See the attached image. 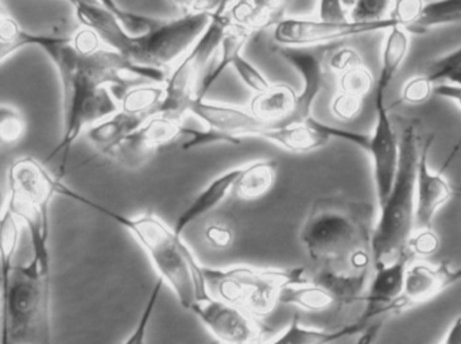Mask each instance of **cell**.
Segmentation results:
<instances>
[{
    "mask_svg": "<svg viewBox=\"0 0 461 344\" xmlns=\"http://www.w3.org/2000/svg\"><path fill=\"white\" fill-rule=\"evenodd\" d=\"M59 73L62 92V134L49 159L70 149L83 132L119 111V100L111 88L126 86L129 76L161 83L154 73L135 67L103 43L99 35L81 26L70 37L51 35L41 46Z\"/></svg>",
    "mask_w": 461,
    "mask_h": 344,
    "instance_id": "obj_1",
    "label": "cell"
},
{
    "mask_svg": "<svg viewBox=\"0 0 461 344\" xmlns=\"http://www.w3.org/2000/svg\"><path fill=\"white\" fill-rule=\"evenodd\" d=\"M373 207L341 197L317 199L301 226V245L316 265L312 281L339 305L365 296L373 273Z\"/></svg>",
    "mask_w": 461,
    "mask_h": 344,
    "instance_id": "obj_2",
    "label": "cell"
},
{
    "mask_svg": "<svg viewBox=\"0 0 461 344\" xmlns=\"http://www.w3.org/2000/svg\"><path fill=\"white\" fill-rule=\"evenodd\" d=\"M76 18L81 26L94 30L107 48L116 51L135 67L154 73L162 83L176 62L191 49L210 23L207 11L183 14L175 19H161L143 34L132 35L99 2L76 5Z\"/></svg>",
    "mask_w": 461,
    "mask_h": 344,
    "instance_id": "obj_3",
    "label": "cell"
},
{
    "mask_svg": "<svg viewBox=\"0 0 461 344\" xmlns=\"http://www.w3.org/2000/svg\"><path fill=\"white\" fill-rule=\"evenodd\" d=\"M83 204L103 213L130 232L148 254L159 278L172 289L181 307L191 311L196 303L210 297L205 289L202 265L173 227L167 226L156 213H145L132 218L108 210L86 197Z\"/></svg>",
    "mask_w": 461,
    "mask_h": 344,
    "instance_id": "obj_4",
    "label": "cell"
},
{
    "mask_svg": "<svg viewBox=\"0 0 461 344\" xmlns=\"http://www.w3.org/2000/svg\"><path fill=\"white\" fill-rule=\"evenodd\" d=\"M400 145L397 177L386 202L378 207V219L374 224L373 269L405 257L411 258L408 245L416 229V175L421 150L416 124H402Z\"/></svg>",
    "mask_w": 461,
    "mask_h": 344,
    "instance_id": "obj_5",
    "label": "cell"
},
{
    "mask_svg": "<svg viewBox=\"0 0 461 344\" xmlns=\"http://www.w3.org/2000/svg\"><path fill=\"white\" fill-rule=\"evenodd\" d=\"M0 344H54L51 267L32 258L16 265L2 302Z\"/></svg>",
    "mask_w": 461,
    "mask_h": 344,
    "instance_id": "obj_6",
    "label": "cell"
},
{
    "mask_svg": "<svg viewBox=\"0 0 461 344\" xmlns=\"http://www.w3.org/2000/svg\"><path fill=\"white\" fill-rule=\"evenodd\" d=\"M203 277L211 299L233 305L258 319L265 318L276 310L285 286L306 280L303 267L210 269L203 267Z\"/></svg>",
    "mask_w": 461,
    "mask_h": 344,
    "instance_id": "obj_7",
    "label": "cell"
},
{
    "mask_svg": "<svg viewBox=\"0 0 461 344\" xmlns=\"http://www.w3.org/2000/svg\"><path fill=\"white\" fill-rule=\"evenodd\" d=\"M230 24L229 13L223 15L212 14L203 34L167 73L164 84V99L156 113L183 122L196 99L199 77L210 65L211 59H215Z\"/></svg>",
    "mask_w": 461,
    "mask_h": 344,
    "instance_id": "obj_8",
    "label": "cell"
},
{
    "mask_svg": "<svg viewBox=\"0 0 461 344\" xmlns=\"http://www.w3.org/2000/svg\"><path fill=\"white\" fill-rule=\"evenodd\" d=\"M397 26L390 18L375 22H330L322 19L282 18L274 24L273 37L276 46H316L330 45L336 41L370 34V32H387Z\"/></svg>",
    "mask_w": 461,
    "mask_h": 344,
    "instance_id": "obj_9",
    "label": "cell"
},
{
    "mask_svg": "<svg viewBox=\"0 0 461 344\" xmlns=\"http://www.w3.org/2000/svg\"><path fill=\"white\" fill-rule=\"evenodd\" d=\"M332 49V43L316 46H276V53L301 77L297 104L287 122H305L312 118L314 102L327 84L330 72L328 56Z\"/></svg>",
    "mask_w": 461,
    "mask_h": 344,
    "instance_id": "obj_10",
    "label": "cell"
},
{
    "mask_svg": "<svg viewBox=\"0 0 461 344\" xmlns=\"http://www.w3.org/2000/svg\"><path fill=\"white\" fill-rule=\"evenodd\" d=\"M374 104L376 113L375 126L373 132L368 134L365 151H367L373 164L376 203L381 207L386 202L397 177L401 145L386 100H374Z\"/></svg>",
    "mask_w": 461,
    "mask_h": 344,
    "instance_id": "obj_11",
    "label": "cell"
},
{
    "mask_svg": "<svg viewBox=\"0 0 461 344\" xmlns=\"http://www.w3.org/2000/svg\"><path fill=\"white\" fill-rule=\"evenodd\" d=\"M7 197L38 207L51 208L57 196L73 199L76 192L65 186L42 162L34 157H21L13 161L7 172Z\"/></svg>",
    "mask_w": 461,
    "mask_h": 344,
    "instance_id": "obj_12",
    "label": "cell"
},
{
    "mask_svg": "<svg viewBox=\"0 0 461 344\" xmlns=\"http://www.w3.org/2000/svg\"><path fill=\"white\" fill-rule=\"evenodd\" d=\"M191 312L218 344H259L267 331L259 319L211 297L196 303Z\"/></svg>",
    "mask_w": 461,
    "mask_h": 344,
    "instance_id": "obj_13",
    "label": "cell"
},
{
    "mask_svg": "<svg viewBox=\"0 0 461 344\" xmlns=\"http://www.w3.org/2000/svg\"><path fill=\"white\" fill-rule=\"evenodd\" d=\"M460 283L461 267H454L449 262L436 265L417 262L408 265L402 294L394 305L395 316L428 304Z\"/></svg>",
    "mask_w": 461,
    "mask_h": 344,
    "instance_id": "obj_14",
    "label": "cell"
},
{
    "mask_svg": "<svg viewBox=\"0 0 461 344\" xmlns=\"http://www.w3.org/2000/svg\"><path fill=\"white\" fill-rule=\"evenodd\" d=\"M183 129V122L154 113L115 149L110 158L130 169L142 167L157 151L180 140Z\"/></svg>",
    "mask_w": 461,
    "mask_h": 344,
    "instance_id": "obj_15",
    "label": "cell"
},
{
    "mask_svg": "<svg viewBox=\"0 0 461 344\" xmlns=\"http://www.w3.org/2000/svg\"><path fill=\"white\" fill-rule=\"evenodd\" d=\"M408 265L409 258L405 257L374 267L362 299L366 303V308L357 319L365 329L371 323L384 324L387 319L395 316L394 305L402 294Z\"/></svg>",
    "mask_w": 461,
    "mask_h": 344,
    "instance_id": "obj_16",
    "label": "cell"
},
{
    "mask_svg": "<svg viewBox=\"0 0 461 344\" xmlns=\"http://www.w3.org/2000/svg\"><path fill=\"white\" fill-rule=\"evenodd\" d=\"M189 113L199 118L205 129L215 130L240 143L244 138L259 137L260 132L274 124L258 118L249 108L207 99H194Z\"/></svg>",
    "mask_w": 461,
    "mask_h": 344,
    "instance_id": "obj_17",
    "label": "cell"
},
{
    "mask_svg": "<svg viewBox=\"0 0 461 344\" xmlns=\"http://www.w3.org/2000/svg\"><path fill=\"white\" fill-rule=\"evenodd\" d=\"M433 137L421 145L416 175V229H433L438 211L454 197L449 181L443 172L429 167V151Z\"/></svg>",
    "mask_w": 461,
    "mask_h": 344,
    "instance_id": "obj_18",
    "label": "cell"
},
{
    "mask_svg": "<svg viewBox=\"0 0 461 344\" xmlns=\"http://www.w3.org/2000/svg\"><path fill=\"white\" fill-rule=\"evenodd\" d=\"M258 138L295 154L320 150L332 140L322 129L321 122L313 116L305 122L271 124L265 131L260 132Z\"/></svg>",
    "mask_w": 461,
    "mask_h": 344,
    "instance_id": "obj_19",
    "label": "cell"
},
{
    "mask_svg": "<svg viewBox=\"0 0 461 344\" xmlns=\"http://www.w3.org/2000/svg\"><path fill=\"white\" fill-rule=\"evenodd\" d=\"M239 173H240V167H233V169L221 173L218 177L210 181L194 196V199L189 203L188 207L176 219L173 230H175L178 237H183L184 232H185L188 227H191L199 219L207 216L208 213H212L213 210H216L227 199V196L232 194V188L235 186Z\"/></svg>",
    "mask_w": 461,
    "mask_h": 344,
    "instance_id": "obj_20",
    "label": "cell"
},
{
    "mask_svg": "<svg viewBox=\"0 0 461 344\" xmlns=\"http://www.w3.org/2000/svg\"><path fill=\"white\" fill-rule=\"evenodd\" d=\"M145 121V118L130 115L119 108L113 115L89 127L86 135L100 154L110 158L115 149Z\"/></svg>",
    "mask_w": 461,
    "mask_h": 344,
    "instance_id": "obj_21",
    "label": "cell"
},
{
    "mask_svg": "<svg viewBox=\"0 0 461 344\" xmlns=\"http://www.w3.org/2000/svg\"><path fill=\"white\" fill-rule=\"evenodd\" d=\"M386 32L384 49H382L381 69H379L378 80L375 83V99L374 100H386L390 86L405 62L409 46H411L409 32L403 27L393 26Z\"/></svg>",
    "mask_w": 461,
    "mask_h": 344,
    "instance_id": "obj_22",
    "label": "cell"
},
{
    "mask_svg": "<svg viewBox=\"0 0 461 344\" xmlns=\"http://www.w3.org/2000/svg\"><path fill=\"white\" fill-rule=\"evenodd\" d=\"M286 10L284 0H241L229 11L230 23L255 32L278 23Z\"/></svg>",
    "mask_w": 461,
    "mask_h": 344,
    "instance_id": "obj_23",
    "label": "cell"
},
{
    "mask_svg": "<svg viewBox=\"0 0 461 344\" xmlns=\"http://www.w3.org/2000/svg\"><path fill=\"white\" fill-rule=\"evenodd\" d=\"M297 92L287 84H270L265 91L255 94L249 110L267 123H284L294 113Z\"/></svg>",
    "mask_w": 461,
    "mask_h": 344,
    "instance_id": "obj_24",
    "label": "cell"
},
{
    "mask_svg": "<svg viewBox=\"0 0 461 344\" xmlns=\"http://www.w3.org/2000/svg\"><path fill=\"white\" fill-rule=\"evenodd\" d=\"M276 177V161L258 159L240 167V173L232 188L233 197L241 202L262 199L273 189Z\"/></svg>",
    "mask_w": 461,
    "mask_h": 344,
    "instance_id": "obj_25",
    "label": "cell"
},
{
    "mask_svg": "<svg viewBox=\"0 0 461 344\" xmlns=\"http://www.w3.org/2000/svg\"><path fill=\"white\" fill-rule=\"evenodd\" d=\"M249 37H251V32L235 26V24H230L229 30L221 40V48L216 53L218 59H216L215 64L205 73V76H203L202 81H200L196 99H207L208 92L215 86L221 76L229 68H232L233 61L236 57L240 56Z\"/></svg>",
    "mask_w": 461,
    "mask_h": 344,
    "instance_id": "obj_26",
    "label": "cell"
},
{
    "mask_svg": "<svg viewBox=\"0 0 461 344\" xmlns=\"http://www.w3.org/2000/svg\"><path fill=\"white\" fill-rule=\"evenodd\" d=\"M21 230L22 224L16 216L3 205L0 210V303L5 302L10 291Z\"/></svg>",
    "mask_w": 461,
    "mask_h": 344,
    "instance_id": "obj_27",
    "label": "cell"
},
{
    "mask_svg": "<svg viewBox=\"0 0 461 344\" xmlns=\"http://www.w3.org/2000/svg\"><path fill=\"white\" fill-rule=\"evenodd\" d=\"M363 330H365V326L359 321L341 327V329L328 331V330L303 326L300 323V319L294 318L281 335L265 344H333L340 342L346 338L359 335Z\"/></svg>",
    "mask_w": 461,
    "mask_h": 344,
    "instance_id": "obj_28",
    "label": "cell"
},
{
    "mask_svg": "<svg viewBox=\"0 0 461 344\" xmlns=\"http://www.w3.org/2000/svg\"><path fill=\"white\" fill-rule=\"evenodd\" d=\"M279 304L292 305L308 312H325L339 305L330 292L312 280L298 281L285 286L279 294Z\"/></svg>",
    "mask_w": 461,
    "mask_h": 344,
    "instance_id": "obj_29",
    "label": "cell"
},
{
    "mask_svg": "<svg viewBox=\"0 0 461 344\" xmlns=\"http://www.w3.org/2000/svg\"><path fill=\"white\" fill-rule=\"evenodd\" d=\"M164 92V86L159 83L131 86L118 99L119 107L130 115L150 118L161 105Z\"/></svg>",
    "mask_w": 461,
    "mask_h": 344,
    "instance_id": "obj_30",
    "label": "cell"
},
{
    "mask_svg": "<svg viewBox=\"0 0 461 344\" xmlns=\"http://www.w3.org/2000/svg\"><path fill=\"white\" fill-rule=\"evenodd\" d=\"M461 21V0H430L425 2L416 23L408 30L409 34H424L436 27L457 23Z\"/></svg>",
    "mask_w": 461,
    "mask_h": 344,
    "instance_id": "obj_31",
    "label": "cell"
},
{
    "mask_svg": "<svg viewBox=\"0 0 461 344\" xmlns=\"http://www.w3.org/2000/svg\"><path fill=\"white\" fill-rule=\"evenodd\" d=\"M50 37L51 35L26 32L16 19L8 15L0 24V64L22 49L29 46L41 48Z\"/></svg>",
    "mask_w": 461,
    "mask_h": 344,
    "instance_id": "obj_32",
    "label": "cell"
},
{
    "mask_svg": "<svg viewBox=\"0 0 461 344\" xmlns=\"http://www.w3.org/2000/svg\"><path fill=\"white\" fill-rule=\"evenodd\" d=\"M27 122L19 108L0 104V148H14L23 140Z\"/></svg>",
    "mask_w": 461,
    "mask_h": 344,
    "instance_id": "obj_33",
    "label": "cell"
},
{
    "mask_svg": "<svg viewBox=\"0 0 461 344\" xmlns=\"http://www.w3.org/2000/svg\"><path fill=\"white\" fill-rule=\"evenodd\" d=\"M425 75L433 86L451 84L461 86V46L446 56L433 59Z\"/></svg>",
    "mask_w": 461,
    "mask_h": 344,
    "instance_id": "obj_34",
    "label": "cell"
},
{
    "mask_svg": "<svg viewBox=\"0 0 461 344\" xmlns=\"http://www.w3.org/2000/svg\"><path fill=\"white\" fill-rule=\"evenodd\" d=\"M97 2L103 7L110 10L121 21V23L123 24L124 30L132 35L143 34V32H149V30L157 26L162 19L124 10L116 0H97Z\"/></svg>",
    "mask_w": 461,
    "mask_h": 344,
    "instance_id": "obj_35",
    "label": "cell"
},
{
    "mask_svg": "<svg viewBox=\"0 0 461 344\" xmlns=\"http://www.w3.org/2000/svg\"><path fill=\"white\" fill-rule=\"evenodd\" d=\"M203 240L212 250H229L235 240V227L226 218H211L202 230Z\"/></svg>",
    "mask_w": 461,
    "mask_h": 344,
    "instance_id": "obj_36",
    "label": "cell"
},
{
    "mask_svg": "<svg viewBox=\"0 0 461 344\" xmlns=\"http://www.w3.org/2000/svg\"><path fill=\"white\" fill-rule=\"evenodd\" d=\"M164 285V280L159 277L157 278L150 294H149L148 300H146L145 305H143L142 313H140V319H138L137 326L132 330L131 334L127 337V339L123 340L121 344H146L149 327H150L151 319H153L154 311H156L157 304H158Z\"/></svg>",
    "mask_w": 461,
    "mask_h": 344,
    "instance_id": "obj_37",
    "label": "cell"
},
{
    "mask_svg": "<svg viewBox=\"0 0 461 344\" xmlns=\"http://www.w3.org/2000/svg\"><path fill=\"white\" fill-rule=\"evenodd\" d=\"M339 86L340 91L365 99L373 88H375V80L373 73L363 64L339 76Z\"/></svg>",
    "mask_w": 461,
    "mask_h": 344,
    "instance_id": "obj_38",
    "label": "cell"
},
{
    "mask_svg": "<svg viewBox=\"0 0 461 344\" xmlns=\"http://www.w3.org/2000/svg\"><path fill=\"white\" fill-rule=\"evenodd\" d=\"M232 69L235 70L239 78L243 81L244 86L251 89L254 94H259V92H263L270 86L271 83L267 80V77L243 54L236 57L232 64Z\"/></svg>",
    "mask_w": 461,
    "mask_h": 344,
    "instance_id": "obj_39",
    "label": "cell"
},
{
    "mask_svg": "<svg viewBox=\"0 0 461 344\" xmlns=\"http://www.w3.org/2000/svg\"><path fill=\"white\" fill-rule=\"evenodd\" d=\"M432 81L427 77V75H417L406 80L401 89V102L406 104L419 105L428 102L433 95Z\"/></svg>",
    "mask_w": 461,
    "mask_h": 344,
    "instance_id": "obj_40",
    "label": "cell"
},
{
    "mask_svg": "<svg viewBox=\"0 0 461 344\" xmlns=\"http://www.w3.org/2000/svg\"><path fill=\"white\" fill-rule=\"evenodd\" d=\"M393 0H357L349 11V19L355 22H375L386 19Z\"/></svg>",
    "mask_w": 461,
    "mask_h": 344,
    "instance_id": "obj_41",
    "label": "cell"
},
{
    "mask_svg": "<svg viewBox=\"0 0 461 344\" xmlns=\"http://www.w3.org/2000/svg\"><path fill=\"white\" fill-rule=\"evenodd\" d=\"M425 0H393L387 18L408 32L421 14Z\"/></svg>",
    "mask_w": 461,
    "mask_h": 344,
    "instance_id": "obj_42",
    "label": "cell"
},
{
    "mask_svg": "<svg viewBox=\"0 0 461 344\" xmlns=\"http://www.w3.org/2000/svg\"><path fill=\"white\" fill-rule=\"evenodd\" d=\"M363 104H365L363 97L339 91L330 102V113L339 121H354L362 113Z\"/></svg>",
    "mask_w": 461,
    "mask_h": 344,
    "instance_id": "obj_43",
    "label": "cell"
},
{
    "mask_svg": "<svg viewBox=\"0 0 461 344\" xmlns=\"http://www.w3.org/2000/svg\"><path fill=\"white\" fill-rule=\"evenodd\" d=\"M440 240L433 229H414L409 240L408 251L411 256L430 257L438 253Z\"/></svg>",
    "mask_w": 461,
    "mask_h": 344,
    "instance_id": "obj_44",
    "label": "cell"
},
{
    "mask_svg": "<svg viewBox=\"0 0 461 344\" xmlns=\"http://www.w3.org/2000/svg\"><path fill=\"white\" fill-rule=\"evenodd\" d=\"M359 65H363L362 57L355 49L348 48V46L333 48L328 56V69L339 76L352 68L359 67Z\"/></svg>",
    "mask_w": 461,
    "mask_h": 344,
    "instance_id": "obj_45",
    "label": "cell"
},
{
    "mask_svg": "<svg viewBox=\"0 0 461 344\" xmlns=\"http://www.w3.org/2000/svg\"><path fill=\"white\" fill-rule=\"evenodd\" d=\"M317 18L330 22H346L349 16L340 0H317Z\"/></svg>",
    "mask_w": 461,
    "mask_h": 344,
    "instance_id": "obj_46",
    "label": "cell"
},
{
    "mask_svg": "<svg viewBox=\"0 0 461 344\" xmlns=\"http://www.w3.org/2000/svg\"><path fill=\"white\" fill-rule=\"evenodd\" d=\"M433 95L438 97H444V99L451 100V102L456 103L459 105L461 110V86H451V84H438L435 86V89H433ZM461 149V138L457 140L456 146H455L452 153L449 154L448 159H447L446 165H444L443 170L447 169L449 164H451L452 159L456 157V154L459 153Z\"/></svg>",
    "mask_w": 461,
    "mask_h": 344,
    "instance_id": "obj_47",
    "label": "cell"
},
{
    "mask_svg": "<svg viewBox=\"0 0 461 344\" xmlns=\"http://www.w3.org/2000/svg\"><path fill=\"white\" fill-rule=\"evenodd\" d=\"M176 8L183 11V14L197 13V11H204L208 0H172Z\"/></svg>",
    "mask_w": 461,
    "mask_h": 344,
    "instance_id": "obj_48",
    "label": "cell"
},
{
    "mask_svg": "<svg viewBox=\"0 0 461 344\" xmlns=\"http://www.w3.org/2000/svg\"><path fill=\"white\" fill-rule=\"evenodd\" d=\"M238 2H241V0H208L204 11L211 14H219V15H223V14L229 13L230 8H232Z\"/></svg>",
    "mask_w": 461,
    "mask_h": 344,
    "instance_id": "obj_49",
    "label": "cell"
},
{
    "mask_svg": "<svg viewBox=\"0 0 461 344\" xmlns=\"http://www.w3.org/2000/svg\"><path fill=\"white\" fill-rule=\"evenodd\" d=\"M441 344H461V316L452 321Z\"/></svg>",
    "mask_w": 461,
    "mask_h": 344,
    "instance_id": "obj_50",
    "label": "cell"
},
{
    "mask_svg": "<svg viewBox=\"0 0 461 344\" xmlns=\"http://www.w3.org/2000/svg\"><path fill=\"white\" fill-rule=\"evenodd\" d=\"M341 5H343V7L346 8L347 13H348L349 16V11L354 8L355 3H357V0H340Z\"/></svg>",
    "mask_w": 461,
    "mask_h": 344,
    "instance_id": "obj_51",
    "label": "cell"
},
{
    "mask_svg": "<svg viewBox=\"0 0 461 344\" xmlns=\"http://www.w3.org/2000/svg\"><path fill=\"white\" fill-rule=\"evenodd\" d=\"M10 15V14L7 13V10H5V5H3V3L0 2V24H2V22L5 21L7 16Z\"/></svg>",
    "mask_w": 461,
    "mask_h": 344,
    "instance_id": "obj_52",
    "label": "cell"
},
{
    "mask_svg": "<svg viewBox=\"0 0 461 344\" xmlns=\"http://www.w3.org/2000/svg\"><path fill=\"white\" fill-rule=\"evenodd\" d=\"M67 2H69L73 7H76V5H81V3L97 2V0H67Z\"/></svg>",
    "mask_w": 461,
    "mask_h": 344,
    "instance_id": "obj_53",
    "label": "cell"
},
{
    "mask_svg": "<svg viewBox=\"0 0 461 344\" xmlns=\"http://www.w3.org/2000/svg\"><path fill=\"white\" fill-rule=\"evenodd\" d=\"M284 2H285V5H286V7H287V5H289L290 3L294 2V0H284Z\"/></svg>",
    "mask_w": 461,
    "mask_h": 344,
    "instance_id": "obj_54",
    "label": "cell"
},
{
    "mask_svg": "<svg viewBox=\"0 0 461 344\" xmlns=\"http://www.w3.org/2000/svg\"><path fill=\"white\" fill-rule=\"evenodd\" d=\"M0 210H2V208H0Z\"/></svg>",
    "mask_w": 461,
    "mask_h": 344,
    "instance_id": "obj_55",
    "label": "cell"
},
{
    "mask_svg": "<svg viewBox=\"0 0 461 344\" xmlns=\"http://www.w3.org/2000/svg\"><path fill=\"white\" fill-rule=\"evenodd\" d=\"M0 197H2V196H0Z\"/></svg>",
    "mask_w": 461,
    "mask_h": 344,
    "instance_id": "obj_56",
    "label": "cell"
}]
</instances>
